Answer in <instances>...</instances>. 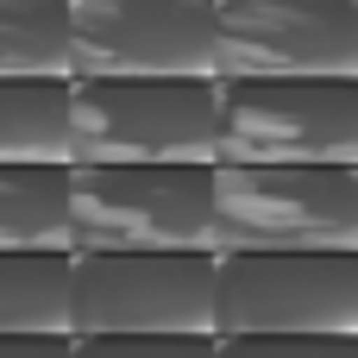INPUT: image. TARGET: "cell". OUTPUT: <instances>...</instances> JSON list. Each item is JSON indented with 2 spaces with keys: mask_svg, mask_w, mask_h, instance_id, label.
<instances>
[{
  "mask_svg": "<svg viewBox=\"0 0 358 358\" xmlns=\"http://www.w3.org/2000/svg\"><path fill=\"white\" fill-rule=\"evenodd\" d=\"M227 252H358L352 164H214L208 258Z\"/></svg>",
  "mask_w": 358,
  "mask_h": 358,
  "instance_id": "obj_1",
  "label": "cell"
},
{
  "mask_svg": "<svg viewBox=\"0 0 358 358\" xmlns=\"http://www.w3.org/2000/svg\"><path fill=\"white\" fill-rule=\"evenodd\" d=\"M214 164H358V82L346 76L214 82Z\"/></svg>",
  "mask_w": 358,
  "mask_h": 358,
  "instance_id": "obj_2",
  "label": "cell"
},
{
  "mask_svg": "<svg viewBox=\"0 0 358 358\" xmlns=\"http://www.w3.org/2000/svg\"><path fill=\"white\" fill-rule=\"evenodd\" d=\"M214 164H69V252H208Z\"/></svg>",
  "mask_w": 358,
  "mask_h": 358,
  "instance_id": "obj_3",
  "label": "cell"
},
{
  "mask_svg": "<svg viewBox=\"0 0 358 358\" xmlns=\"http://www.w3.org/2000/svg\"><path fill=\"white\" fill-rule=\"evenodd\" d=\"M69 164H214V82L69 76Z\"/></svg>",
  "mask_w": 358,
  "mask_h": 358,
  "instance_id": "obj_4",
  "label": "cell"
},
{
  "mask_svg": "<svg viewBox=\"0 0 358 358\" xmlns=\"http://www.w3.org/2000/svg\"><path fill=\"white\" fill-rule=\"evenodd\" d=\"M214 334L208 252H69V340Z\"/></svg>",
  "mask_w": 358,
  "mask_h": 358,
  "instance_id": "obj_5",
  "label": "cell"
},
{
  "mask_svg": "<svg viewBox=\"0 0 358 358\" xmlns=\"http://www.w3.org/2000/svg\"><path fill=\"white\" fill-rule=\"evenodd\" d=\"M239 334H358V252L214 258V340Z\"/></svg>",
  "mask_w": 358,
  "mask_h": 358,
  "instance_id": "obj_6",
  "label": "cell"
},
{
  "mask_svg": "<svg viewBox=\"0 0 358 358\" xmlns=\"http://www.w3.org/2000/svg\"><path fill=\"white\" fill-rule=\"evenodd\" d=\"M69 76L214 82V0H69Z\"/></svg>",
  "mask_w": 358,
  "mask_h": 358,
  "instance_id": "obj_7",
  "label": "cell"
},
{
  "mask_svg": "<svg viewBox=\"0 0 358 358\" xmlns=\"http://www.w3.org/2000/svg\"><path fill=\"white\" fill-rule=\"evenodd\" d=\"M239 76L358 82V0H214V82Z\"/></svg>",
  "mask_w": 358,
  "mask_h": 358,
  "instance_id": "obj_8",
  "label": "cell"
},
{
  "mask_svg": "<svg viewBox=\"0 0 358 358\" xmlns=\"http://www.w3.org/2000/svg\"><path fill=\"white\" fill-rule=\"evenodd\" d=\"M0 252H69V164H0Z\"/></svg>",
  "mask_w": 358,
  "mask_h": 358,
  "instance_id": "obj_9",
  "label": "cell"
},
{
  "mask_svg": "<svg viewBox=\"0 0 358 358\" xmlns=\"http://www.w3.org/2000/svg\"><path fill=\"white\" fill-rule=\"evenodd\" d=\"M0 164H69V76L0 82Z\"/></svg>",
  "mask_w": 358,
  "mask_h": 358,
  "instance_id": "obj_10",
  "label": "cell"
},
{
  "mask_svg": "<svg viewBox=\"0 0 358 358\" xmlns=\"http://www.w3.org/2000/svg\"><path fill=\"white\" fill-rule=\"evenodd\" d=\"M0 334H69V252H0Z\"/></svg>",
  "mask_w": 358,
  "mask_h": 358,
  "instance_id": "obj_11",
  "label": "cell"
},
{
  "mask_svg": "<svg viewBox=\"0 0 358 358\" xmlns=\"http://www.w3.org/2000/svg\"><path fill=\"white\" fill-rule=\"evenodd\" d=\"M69 76V0H0V82Z\"/></svg>",
  "mask_w": 358,
  "mask_h": 358,
  "instance_id": "obj_12",
  "label": "cell"
},
{
  "mask_svg": "<svg viewBox=\"0 0 358 358\" xmlns=\"http://www.w3.org/2000/svg\"><path fill=\"white\" fill-rule=\"evenodd\" d=\"M69 358H214V334H88Z\"/></svg>",
  "mask_w": 358,
  "mask_h": 358,
  "instance_id": "obj_13",
  "label": "cell"
},
{
  "mask_svg": "<svg viewBox=\"0 0 358 358\" xmlns=\"http://www.w3.org/2000/svg\"><path fill=\"white\" fill-rule=\"evenodd\" d=\"M214 358H358V334H239L214 340Z\"/></svg>",
  "mask_w": 358,
  "mask_h": 358,
  "instance_id": "obj_14",
  "label": "cell"
},
{
  "mask_svg": "<svg viewBox=\"0 0 358 358\" xmlns=\"http://www.w3.org/2000/svg\"><path fill=\"white\" fill-rule=\"evenodd\" d=\"M0 358H69V334H0Z\"/></svg>",
  "mask_w": 358,
  "mask_h": 358,
  "instance_id": "obj_15",
  "label": "cell"
}]
</instances>
